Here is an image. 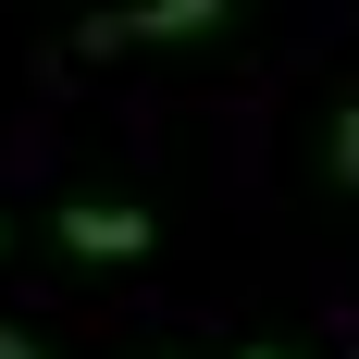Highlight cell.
<instances>
[{
    "label": "cell",
    "mask_w": 359,
    "mask_h": 359,
    "mask_svg": "<svg viewBox=\"0 0 359 359\" xmlns=\"http://www.w3.org/2000/svg\"><path fill=\"white\" fill-rule=\"evenodd\" d=\"M236 0H111V13H87V50H186V37H211Z\"/></svg>",
    "instance_id": "1"
},
{
    "label": "cell",
    "mask_w": 359,
    "mask_h": 359,
    "mask_svg": "<svg viewBox=\"0 0 359 359\" xmlns=\"http://www.w3.org/2000/svg\"><path fill=\"white\" fill-rule=\"evenodd\" d=\"M50 236H62V260H149V236H161V223H149L137 198H62V211H50Z\"/></svg>",
    "instance_id": "2"
},
{
    "label": "cell",
    "mask_w": 359,
    "mask_h": 359,
    "mask_svg": "<svg viewBox=\"0 0 359 359\" xmlns=\"http://www.w3.org/2000/svg\"><path fill=\"white\" fill-rule=\"evenodd\" d=\"M334 198H359V87H347V111H334Z\"/></svg>",
    "instance_id": "3"
},
{
    "label": "cell",
    "mask_w": 359,
    "mask_h": 359,
    "mask_svg": "<svg viewBox=\"0 0 359 359\" xmlns=\"http://www.w3.org/2000/svg\"><path fill=\"white\" fill-rule=\"evenodd\" d=\"M0 359H50V347H37V334H13V323H0Z\"/></svg>",
    "instance_id": "4"
},
{
    "label": "cell",
    "mask_w": 359,
    "mask_h": 359,
    "mask_svg": "<svg viewBox=\"0 0 359 359\" xmlns=\"http://www.w3.org/2000/svg\"><path fill=\"white\" fill-rule=\"evenodd\" d=\"M236 359H297V347H236Z\"/></svg>",
    "instance_id": "5"
},
{
    "label": "cell",
    "mask_w": 359,
    "mask_h": 359,
    "mask_svg": "<svg viewBox=\"0 0 359 359\" xmlns=\"http://www.w3.org/2000/svg\"><path fill=\"white\" fill-rule=\"evenodd\" d=\"M0 248H13V223H0Z\"/></svg>",
    "instance_id": "6"
}]
</instances>
